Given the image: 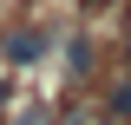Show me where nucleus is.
<instances>
[{
	"label": "nucleus",
	"mask_w": 131,
	"mask_h": 125,
	"mask_svg": "<svg viewBox=\"0 0 131 125\" xmlns=\"http://www.w3.org/2000/svg\"><path fill=\"white\" fill-rule=\"evenodd\" d=\"M52 53H59V33H52L46 20H26V13L0 20V66H7V73H26V66H46Z\"/></svg>",
	"instance_id": "f257e3e1"
},
{
	"label": "nucleus",
	"mask_w": 131,
	"mask_h": 125,
	"mask_svg": "<svg viewBox=\"0 0 131 125\" xmlns=\"http://www.w3.org/2000/svg\"><path fill=\"white\" fill-rule=\"evenodd\" d=\"M59 59H66L72 92H85V79H92V66H98V40H92V33H66V40H59Z\"/></svg>",
	"instance_id": "f03ea898"
},
{
	"label": "nucleus",
	"mask_w": 131,
	"mask_h": 125,
	"mask_svg": "<svg viewBox=\"0 0 131 125\" xmlns=\"http://www.w3.org/2000/svg\"><path fill=\"white\" fill-rule=\"evenodd\" d=\"M59 125H125V119L105 105V92H79V99L59 105Z\"/></svg>",
	"instance_id": "7ed1b4c3"
},
{
	"label": "nucleus",
	"mask_w": 131,
	"mask_h": 125,
	"mask_svg": "<svg viewBox=\"0 0 131 125\" xmlns=\"http://www.w3.org/2000/svg\"><path fill=\"white\" fill-rule=\"evenodd\" d=\"M7 125H59V99H46V92H26L13 112H7Z\"/></svg>",
	"instance_id": "20e7f679"
},
{
	"label": "nucleus",
	"mask_w": 131,
	"mask_h": 125,
	"mask_svg": "<svg viewBox=\"0 0 131 125\" xmlns=\"http://www.w3.org/2000/svg\"><path fill=\"white\" fill-rule=\"evenodd\" d=\"M105 105L131 125V59H125V73H112V79H105Z\"/></svg>",
	"instance_id": "39448f33"
},
{
	"label": "nucleus",
	"mask_w": 131,
	"mask_h": 125,
	"mask_svg": "<svg viewBox=\"0 0 131 125\" xmlns=\"http://www.w3.org/2000/svg\"><path fill=\"white\" fill-rule=\"evenodd\" d=\"M72 7H79L85 20H105V13H118V7H125V0H72Z\"/></svg>",
	"instance_id": "423d86ee"
},
{
	"label": "nucleus",
	"mask_w": 131,
	"mask_h": 125,
	"mask_svg": "<svg viewBox=\"0 0 131 125\" xmlns=\"http://www.w3.org/2000/svg\"><path fill=\"white\" fill-rule=\"evenodd\" d=\"M7 112H13V73L0 66V125H7Z\"/></svg>",
	"instance_id": "0eeeda50"
},
{
	"label": "nucleus",
	"mask_w": 131,
	"mask_h": 125,
	"mask_svg": "<svg viewBox=\"0 0 131 125\" xmlns=\"http://www.w3.org/2000/svg\"><path fill=\"white\" fill-rule=\"evenodd\" d=\"M118 46H125V59H131V0L118 7Z\"/></svg>",
	"instance_id": "6e6552de"
}]
</instances>
